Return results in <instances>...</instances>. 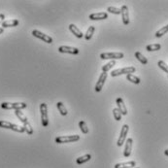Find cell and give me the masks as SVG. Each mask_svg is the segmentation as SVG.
I'll use <instances>...</instances> for the list:
<instances>
[{
	"label": "cell",
	"mask_w": 168,
	"mask_h": 168,
	"mask_svg": "<svg viewBox=\"0 0 168 168\" xmlns=\"http://www.w3.org/2000/svg\"><path fill=\"white\" fill-rule=\"evenodd\" d=\"M107 18H108V14L105 12L94 13L90 15V19H91V21H100V19H106Z\"/></svg>",
	"instance_id": "cell-12"
},
{
	"label": "cell",
	"mask_w": 168,
	"mask_h": 168,
	"mask_svg": "<svg viewBox=\"0 0 168 168\" xmlns=\"http://www.w3.org/2000/svg\"><path fill=\"white\" fill-rule=\"evenodd\" d=\"M132 144H133V140L132 138H128L125 142V151H123V156L125 157H128L131 155L132 152Z\"/></svg>",
	"instance_id": "cell-11"
},
{
	"label": "cell",
	"mask_w": 168,
	"mask_h": 168,
	"mask_svg": "<svg viewBox=\"0 0 168 168\" xmlns=\"http://www.w3.org/2000/svg\"><path fill=\"white\" fill-rule=\"evenodd\" d=\"M117 105H118V109L120 110V112L122 113V115H123V116L127 115V109H126V107L125 105V102H123L122 98H121V97L118 98L117 99Z\"/></svg>",
	"instance_id": "cell-13"
},
{
	"label": "cell",
	"mask_w": 168,
	"mask_h": 168,
	"mask_svg": "<svg viewBox=\"0 0 168 168\" xmlns=\"http://www.w3.org/2000/svg\"><path fill=\"white\" fill-rule=\"evenodd\" d=\"M26 104L23 102H16V103H10V102H3L1 104V107L3 109H7V110H22L26 108Z\"/></svg>",
	"instance_id": "cell-1"
},
{
	"label": "cell",
	"mask_w": 168,
	"mask_h": 168,
	"mask_svg": "<svg viewBox=\"0 0 168 168\" xmlns=\"http://www.w3.org/2000/svg\"><path fill=\"white\" fill-rule=\"evenodd\" d=\"M32 35L34 37H36V38L41 39L42 41L46 42L48 44H52L53 43V38L51 36H49V35H47V34L43 33V32L39 31V30H33L32 31Z\"/></svg>",
	"instance_id": "cell-6"
},
{
	"label": "cell",
	"mask_w": 168,
	"mask_h": 168,
	"mask_svg": "<svg viewBox=\"0 0 168 168\" xmlns=\"http://www.w3.org/2000/svg\"><path fill=\"white\" fill-rule=\"evenodd\" d=\"M106 79H107V73L102 72L100 74V77H99V79H98V81H97L96 85H95V87H94V90H95L96 92H100L102 91V87H103V86H104V83L106 81Z\"/></svg>",
	"instance_id": "cell-8"
},
{
	"label": "cell",
	"mask_w": 168,
	"mask_h": 168,
	"mask_svg": "<svg viewBox=\"0 0 168 168\" xmlns=\"http://www.w3.org/2000/svg\"><path fill=\"white\" fill-rule=\"evenodd\" d=\"M136 71L135 67L133 66H129V67H125V68H118V69H116V70L112 71L111 73V76L112 77H117V76H120V75H122V74H132Z\"/></svg>",
	"instance_id": "cell-2"
},
{
	"label": "cell",
	"mask_w": 168,
	"mask_h": 168,
	"mask_svg": "<svg viewBox=\"0 0 168 168\" xmlns=\"http://www.w3.org/2000/svg\"><path fill=\"white\" fill-rule=\"evenodd\" d=\"M58 52L62 53H71V55H78L79 53V50L77 48L67 46H60L58 48Z\"/></svg>",
	"instance_id": "cell-10"
},
{
	"label": "cell",
	"mask_w": 168,
	"mask_h": 168,
	"mask_svg": "<svg viewBox=\"0 0 168 168\" xmlns=\"http://www.w3.org/2000/svg\"><path fill=\"white\" fill-rule=\"evenodd\" d=\"M3 31H4V28L0 27V34H2V33H3Z\"/></svg>",
	"instance_id": "cell-33"
},
{
	"label": "cell",
	"mask_w": 168,
	"mask_h": 168,
	"mask_svg": "<svg viewBox=\"0 0 168 168\" xmlns=\"http://www.w3.org/2000/svg\"><path fill=\"white\" fill-rule=\"evenodd\" d=\"M79 126H80L82 132L84 133V134H87V133H88V128L87 126V123L84 122V121H81L80 122H79Z\"/></svg>",
	"instance_id": "cell-27"
},
{
	"label": "cell",
	"mask_w": 168,
	"mask_h": 168,
	"mask_svg": "<svg viewBox=\"0 0 168 168\" xmlns=\"http://www.w3.org/2000/svg\"><path fill=\"white\" fill-rule=\"evenodd\" d=\"M4 19H5L4 14H0V24H2V23H3V22H4Z\"/></svg>",
	"instance_id": "cell-32"
},
{
	"label": "cell",
	"mask_w": 168,
	"mask_h": 168,
	"mask_svg": "<svg viewBox=\"0 0 168 168\" xmlns=\"http://www.w3.org/2000/svg\"><path fill=\"white\" fill-rule=\"evenodd\" d=\"M123 57L122 53H103L100 55L101 59H120Z\"/></svg>",
	"instance_id": "cell-7"
},
{
	"label": "cell",
	"mask_w": 168,
	"mask_h": 168,
	"mask_svg": "<svg viewBox=\"0 0 168 168\" xmlns=\"http://www.w3.org/2000/svg\"><path fill=\"white\" fill-rule=\"evenodd\" d=\"M91 159V155L87 154L85 156H82L80 157H78V159H76V163L77 164H83V163H85V162L88 161Z\"/></svg>",
	"instance_id": "cell-18"
},
{
	"label": "cell",
	"mask_w": 168,
	"mask_h": 168,
	"mask_svg": "<svg viewBox=\"0 0 168 168\" xmlns=\"http://www.w3.org/2000/svg\"><path fill=\"white\" fill-rule=\"evenodd\" d=\"M94 30H95L94 26H90V27H88V29H87L86 34H85V39H86V40H91L92 35H93V33H94Z\"/></svg>",
	"instance_id": "cell-22"
},
{
	"label": "cell",
	"mask_w": 168,
	"mask_h": 168,
	"mask_svg": "<svg viewBox=\"0 0 168 168\" xmlns=\"http://www.w3.org/2000/svg\"><path fill=\"white\" fill-rule=\"evenodd\" d=\"M80 139L79 135H69V136H58L56 138V143L57 144H65V143L76 142Z\"/></svg>",
	"instance_id": "cell-3"
},
{
	"label": "cell",
	"mask_w": 168,
	"mask_h": 168,
	"mask_svg": "<svg viewBox=\"0 0 168 168\" xmlns=\"http://www.w3.org/2000/svg\"><path fill=\"white\" fill-rule=\"evenodd\" d=\"M15 114H16V116L19 118V120L21 121L23 123V125H26V123H28V120H27L26 116L24 115V114L21 110H16V111H15Z\"/></svg>",
	"instance_id": "cell-17"
},
{
	"label": "cell",
	"mask_w": 168,
	"mask_h": 168,
	"mask_svg": "<svg viewBox=\"0 0 168 168\" xmlns=\"http://www.w3.org/2000/svg\"><path fill=\"white\" fill-rule=\"evenodd\" d=\"M14 126V123L7 122V121H0V127L6 128V129H12Z\"/></svg>",
	"instance_id": "cell-24"
},
{
	"label": "cell",
	"mask_w": 168,
	"mask_h": 168,
	"mask_svg": "<svg viewBox=\"0 0 168 168\" xmlns=\"http://www.w3.org/2000/svg\"><path fill=\"white\" fill-rule=\"evenodd\" d=\"M136 162L135 161H127L122 162V163H118L115 165V168H133L135 167Z\"/></svg>",
	"instance_id": "cell-16"
},
{
	"label": "cell",
	"mask_w": 168,
	"mask_h": 168,
	"mask_svg": "<svg viewBox=\"0 0 168 168\" xmlns=\"http://www.w3.org/2000/svg\"><path fill=\"white\" fill-rule=\"evenodd\" d=\"M107 12H110L114 15H120L121 14V9L115 8V7H108L107 8Z\"/></svg>",
	"instance_id": "cell-31"
},
{
	"label": "cell",
	"mask_w": 168,
	"mask_h": 168,
	"mask_svg": "<svg viewBox=\"0 0 168 168\" xmlns=\"http://www.w3.org/2000/svg\"><path fill=\"white\" fill-rule=\"evenodd\" d=\"M121 15H122V19L123 24L127 26L129 23V12H128V8L126 5H122L121 8Z\"/></svg>",
	"instance_id": "cell-9"
},
{
	"label": "cell",
	"mask_w": 168,
	"mask_h": 168,
	"mask_svg": "<svg viewBox=\"0 0 168 168\" xmlns=\"http://www.w3.org/2000/svg\"><path fill=\"white\" fill-rule=\"evenodd\" d=\"M40 112H41V121L44 127H47L49 125V118H48V107L46 103H42L40 105Z\"/></svg>",
	"instance_id": "cell-4"
},
{
	"label": "cell",
	"mask_w": 168,
	"mask_h": 168,
	"mask_svg": "<svg viewBox=\"0 0 168 168\" xmlns=\"http://www.w3.org/2000/svg\"><path fill=\"white\" fill-rule=\"evenodd\" d=\"M160 48H161L160 44H151V45H148L146 47V50L148 52H155V51L160 50Z\"/></svg>",
	"instance_id": "cell-21"
},
{
	"label": "cell",
	"mask_w": 168,
	"mask_h": 168,
	"mask_svg": "<svg viewBox=\"0 0 168 168\" xmlns=\"http://www.w3.org/2000/svg\"><path fill=\"white\" fill-rule=\"evenodd\" d=\"M157 65H159V67L160 69H162L164 72H166L168 74V65L164 62V61H162V60H159V62H157Z\"/></svg>",
	"instance_id": "cell-30"
},
{
	"label": "cell",
	"mask_w": 168,
	"mask_h": 168,
	"mask_svg": "<svg viewBox=\"0 0 168 168\" xmlns=\"http://www.w3.org/2000/svg\"><path fill=\"white\" fill-rule=\"evenodd\" d=\"M133 168H139V167H133Z\"/></svg>",
	"instance_id": "cell-35"
},
{
	"label": "cell",
	"mask_w": 168,
	"mask_h": 168,
	"mask_svg": "<svg viewBox=\"0 0 168 168\" xmlns=\"http://www.w3.org/2000/svg\"><path fill=\"white\" fill-rule=\"evenodd\" d=\"M168 32V24L167 26H163L162 28H160V29H159L156 32V34H155V36L156 37V38H159V37H162L164 35V34H166Z\"/></svg>",
	"instance_id": "cell-20"
},
{
	"label": "cell",
	"mask_w": 168,
	"mask_h": 168,
	"mask_svg": "<svg viewBox=\"0 0 168 168\" xmlns=\"http://www.w3.org/2000/svg\"><path fill=\"white\" fill-rule=\"evenodd\" d=\"M128 130H129V126H128L127 125H123L122 127L120 137H118V139L117 141V145L118 147H122L123 145V143H125V141L126 139V135H127Z\"/></svg>",
	"instance_id": "cell-5"
},
{
	"label": "cell",
	"mask_w": 168,
	"mask_h": 168,
	"mask_svg": "<svg viewBox=\"0 0 168 168\" xmlns=\"http://www.w3.org/2000/svg\"><path fill=\"white\" fill-rule=\"evenodd\" d=\"M164 155L168 156V150H165V151H164Z\"/></svg>",
	"instance_id": "cell-34"
},
{
	"label": "cell",
	"mask_w": 168,
	"mask_h": 168,
	"mask_svg": "<svg viewBox=\"0 0 168 168\" xmlns=\"http://www.w3.org/2000/svg\"><path fill=\"white\" fill-rule=\"evenodd\" d=\"M23 127H24V130H26V132L27 133L28 135H31L33 134V128L32 126L30 125V123H26V125H23Z\"/></svg>",
	"instance_id": "cell-29"
},
{
	"label": "cell",
	"mask_w": 168,
	"mask_h": 168,
	"mask_svg": "<svg viewBox=\"0 0 168 168\" xmlns=\"http://www.w3.org/2000/svg\"><path fill=\"white\" fill-rule=\"evenodd\" d=\"M57 109H58L59 113H60L62 116H66V115H67V113H68V112H67V109L65 108V106L63 105L62 102H57Z\"/></svg>",
	"instance_id": "cell-23"
},
{
	"label": "cell",
	"mask_w": 168,
	"mask_h": 168,
	"mask_svg": "<svg viewBox=\"0 0 168 168\" xmlns=\"http://www.w3.org/2000/svg\"><path fill=\"white\" fill-rule=\"evenodd\" d=\"M18 19H8V21H4L2 23V28H7V27H15L19 24Z\"/></svg>",
	"instance_id": "cell-15"
},
{
	"label": "cell",
	"mask_w": 168,
	"mask_h": 168,
	"mask_svg": "<svg viewBox=\"0 0 168 168\" xmlns=\"http://www.w3.org/2000/svg\"><path fill=\"white\" fill-rule=\"evenodd\" d=\"M113 115H114V118H115L116 121H121L122 120V113L120 112V110L118 109V108H115V109H113Z\"/></svg>",
	"instance_id": "cell-28"
},
{
	"label": "cell",
	"mask_w": 168,
	"mask_h": 168,
	"mask_svg": "<svg viewBox=\"0 0 168 168\" xmlns=\"http://www.w3.org/2000/svg\"><path fill=\"white\" fill-rule=\"evenodd\" d=\"M135 57H136L142 64H147V63H148V59H147L144 56H143L140 52H136V53H135Z\"/></svg>",
	"instance_id": "cell-25"
},
{
	"label": "cell",
	"mask_w": 168,
	"mask_h": 168,
	"mask_svg": "<svg viewBox=\"0 0 168 168\" xmlns=\"http://www.w3.org/2000/svg\"><path fill=\"white\" fill-rule=\"evenodd\" d=\"M126 79L129 82L135 84V85H139V84L141 83V80L138 77L134 76L133 74H128V75H126Z\"/></svg>",
	"instance_id": "cell-19"
},
{
	"label": "cell",
	"mask_w": 168,
	"mask_h": 168,
	"mask_svg": "<svg viewBox=\"0 0 168 168\" xmlns=\"http://www.w3.org/2000/svg\"><path fill=\"white\" fill-rule=\"evenodd\" d=\"M69 30H70L77 38H82L84 36L83 32L75 26V24H69Z\"/></svg>",
	"instance_id": "cell-14"
},
{
	"label": "cell",
	"mask_w": 168,
	"mask_h": 168,
	"mask_svg": "<svg viewBox=\"0 0 168 168\" xmlns=\"http://www.w3.org/2000/svg\"><path fill=\"white\" fill-rule=\"evenodd\" d=\"M115 65H116V61H115V60H111V61H109L107 64H105V65L102 67V71L107 73V71H109L110 69H111L113 66H115Z\"/></svg>",
	"instance_id": "cell-26"
}]
</instances>
